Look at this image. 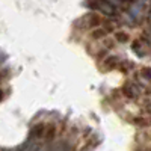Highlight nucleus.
Wrapping results in <instances>:
<instances>
[{
  "label": "nucleus",
  "instance_id": "nucleus-1",
  "mask_svg": "<svg viewBox=\"0 0 151 151\" xmlns=\"http://www.w3.org/2000/svg\"><path fill=\"white\" fill-rule=\"evenodd\" d=\"M124 94L127 95V97H130V98H134V97L137 95L136 89H134L132 85H125V86H124Z\"/></svg>",
  "mask_w": 151,
  "mask_h": 151
},
{
  "label": "nucleus",
  "instance_id": "nucleus-3",
  "mask_svg": "<svg viewBox=\"0 0 151 151\" xmlns=\"http://www.w3.org/2000/svg\"><path fill=\"white\" fill-rule=\"evenodd\" d=\"M40 130H44V125H36V127H35L32 132H35V133H33L35 136H40V134H41V132H40Z\"/></svg>",
  "mask_w": 151,
  "mask_h": 151
},
{
  "label": "nucleus",
  "instance_id": "nucleus-5",
  "mask_svg": "<svg viewBox=\"0 0 151 151\" xmlns=\"http://www.w3.org/2000/svg\"><path fill=\"white\" fill-rule=\"evenodd\" d=\"M150 21H151V14H150Z\"/></svg>",
  "mask_w": 151,
  "mask_h": 151
},
{
  "label": "nucleus",
  "instance_id": "nucleus-2",
  "mask_svg": "<svg viewBox=\"0 0 151 151\" xmlns=\"http://www.w3.org/2000/svg\"><path fill=\"white\" fill-rule=\"evenodd\" d=\"M116 40L119 42H127L129 41V36H127V33H124V32H118L116 33Z\"/></svg>",
  "mask_w": 151,
  "mask_h": 151
},
{
  "label": "nucleus",
  "instance_id": "nucleus-4",
  "mask_svg": "<svg viewBox=\"0 0 151 151\" xmlns=\"http://www.w3.org/2000/svg\"><path fill=\"white\" fill-rule=\"evenodd\" d=\"M104 33H106L104 30H94V32H92V36H94V38H100V36H103Z\"/></svg>",
  "mask_w": 151,
  "mask_h": 151
}]
</instances>
